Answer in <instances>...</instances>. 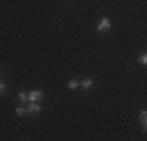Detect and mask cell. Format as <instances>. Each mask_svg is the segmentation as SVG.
Wrapping results in <instances>:
<instances>
[{
	"label": "cell",
	"instance_id": "6da1fadb",
	"mask_svg": "<svg viewBox=\"0 0 147 141\" xmlns=\"http://www.w3.org/2000/svg\"><path fill=\"white\" fill-rule=\"evenodd\" d=\"M41 99H44V93L42 91H38V89H33L28 93V104L30 102H39Z\"/></svg>",
	"mask_w": 147,
	"mask_h": 141
},
{
	"label": "cell",
	"instance_id": "7a4b0ae2",
	"mask_svg": "<svg viewBox=\"0 0 147 141\" xmlns=\"http://www.w3.org/2000/svg\"><path fill=\"white\" fill-rule=\"evenodd\" d=\"M39 113H41L39 104H38V102H30L28 108H27V115H30V116H38Z\"/></svg>",
	"mask_w": 147,
	"mask_h": 141
},
{
	"label": "cell",
	"instance_id": "3957f363",
	"mask_svg": "<svg viewBox=\"0 0 147 141\" xmlns=\"http://www.w3.org/2000/svg\"><path fill=\"white\" fill-rule=\"evenodd\" d=\"M111 28V20L108 19V17H103V19H100V22L97 24V31H107Z\"/></svg>",
	"mask_w": 147,
	"mask_h": 141
},
{
	"label": "cell",
	"instance_id": "277c9868",
	"mask_svg": "<svg viewBox=\"0 0 147 141\" xmlns=\"http://www.w3.org/2000/svg\"><path fill=\"white\" fill-rule=\"evenodd\" d=\"M80 85L83 86V89H85V91H89L91 88H92V80H91V79H83L82 82H80Z\"/></svg>",
	"mask_w": 147,
	"mask_h": 141
},
{
	"label": "cell",
	"instance_id": "5b68a950",
	"mask_svg": "<svg viewBox=\"0 0 147 141\" xmlns=\"http://www.w3.org/2000/svg\"><path fill=\"white\" fill-rule=\"evenodd\" d=\"M78 85H80V82H77V80H71V82L67 83V88L69 89H77V88H78Z\"/></svg>",
	"mask_w": 147,
	"mask_h": 141
},
{
	"label": "cell",
	"instance_id": "8992f818",
	"mask_svg": "<svg viewBox=\"0 0 147 141\" xmlns=\"http://www.w3.org/2000/svg\"><path fill=\"white\" fill-rule=\"evenodd\" d=\"M139 121H141L142 125L147 124V113L146 111H141V115H139Z\"/></svg>",
	"mask_w": 147,
	"mask_h": 141
},
{
	"label": "cell",
	"instance_id": "52a82bcc",
	"mask_svg": "<svg viewBox=\"0 0 147 141\" xmlns=\"http://www.w3.org/2000/svg\"><path fill=\"white\" fill-rule=\"evenodd\" d=\"M138 63H139V64H142V66H146V64H147V55L142 54V55L138 58Z\"/></svg>",
	"mask_w": 147,
	"mask_h": 141
},
{
	"label": "cell",
	"instance_id": "ba28073f",
	"mask_svg": "<svg viewBox=\"0 0 147 141\" xmlns=\"http://www.w3.org/2000/svg\"><path fill=\"white\" fill-rule=\"evenodd\" d=\"M19 99H20V102L25 104V102H28V94H25L24 91H20V93H19Z\"/></svg>",
	"mask_w": 147,
	"mask_h": 141
},
{
	"label": "cell",
	"instance_id": "9c48e42d",
	"mask_svg": "<svg viewBox=\"0 0 147 141\" xmlns=\"http://www.w3.org/2000/svg\"><path fill=\"white\" fill-rule=\"evenodd\" d=\"M16 115L17 116H24V115H27V110L22 108V107H19V108H16Z\"/></svg>",
	"mask_w": 147,
	"mask_h": 141
},
{
	"label": "cell",
	"instance_id": "30bf717a",
	"mask_svg": "<svg viewBox=\"0 0 147 141\" xmlns=\"http://www.w3.org/2000/svg\"><path fill=\"white\" fill-rule=\"evenodd\" d=\"M0 94H6V85L0 82Z\"/></svg>",
	"mask_w": 147,
	"mask_h": 141
},
{
	"label": "cell",
	"instance_id": "8fae6325",
	"mask_svg": "<svg viewBox=\"0 0 147 141\" xmlns=\"http://www.w3.org/2000/svg\"><path fill=\"white\" fill-rule=\"evenodd\" d=\"M0 72H2V70H0Z\"/></svg>",
	"mask_w": 147,
	"mask_h": 141
}]
</instances>
